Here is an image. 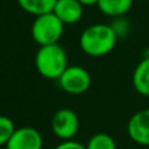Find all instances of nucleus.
<instances>
[{"label": "nucleus", "instance_id": "1", "mask_svg": "<svg viewBox=\"0 0 149 149\" xmlns=\"http://www.w3.org/2000/svg\"><path fill=\"white\" fill-rule=\"evenodd\" d=\"M118 41L114 29L109 24H93L80 36V49L92 58H101L110 54Z\"/></svg>", "mask_w": 149, "mask_h": 149}, {"label": "nucleus", "instance_id": "2", "mask_svg": "<svg viewBox=\"0 0 149 149\" xmlns=\"http://www.w3.org/2000/svg\"><path fill=\"white\" fill-rule=\"evenodd\" d=\"M34 64L42 77L47 80H59L68 67V56L59 43L39 46L34 58Z\"/></svg>", "mask_w": 149, "mask_h": 149}, {"label": "nucleus", "instance_id": "3", "mask_svg": "<svg viewBox=\"0 0 149 149\" xmlns=\"http://www.w3.org/2000/svg\"><path fill=\"white\" fill-rule=\"evenodd\" d=\"M64 26L54 12L37 16L31 24V38L38 46L59 43L63 37Z\"/></svg>", "mask_w": 149, "mask_h": 149}, {"label": "nucleus", "instance_id": "4", "mask_svg": "<svg viewBox=\"0 0 149 149\" xmlns=\"http://www.w3.org/2000/svg\"><path fill=\"white\" fill-rule=\"evenodd\" d=\"M58 84L68 94L80 95L90 88L92 76L80 65H68L67 70L59 77Z\"/></svg>", "mask_w": 149, "mask_h": 149}, {"label": "nucleus", "instance_id": "5", "mask_svg": "<svg viewBox=\"0 0 149 149\" xmlns=\"http://www.w3.org/2000/svg\"><path fill=\"white\" fill-rule=\"evenodd\" d=\"M80 128L79 115L71 109H60L51 118L52 134L63 140H72Z\"/></svg>", "mask_w": 149, "mask_h": 149}, {"label": "nucleus", "instance_id": "6", "mask_svg": "<svg viewBox=\"0 0 149 149\" xmlns=\"http://www.w3.org/2000/svg\"><path fill=\"white\" fill-rule=\"evenodd\" d=\"M43 137L34 127H18L5 145V149H42Z\"/></svg>", "mask_w": 149, "mask_h": 149}, {"label": "nucleus", "instance_id": "7", "mask_svg": "<svg viewBox=\"0 0 149 149\" xmlns=\"http://www.w3.org/2000/svg\"><path fill=\"white\" fill-rule=\"evenodd\" d=\"M127 134L134 143L149 147V109L139 110L130 118Z\"/></svg>", "mask_w": 149, "mask_h": 149}, {"label": "nucleus", "instance_id": "8", "mask_svg": "<svg viewBox=\"0 0 149 149\" xmlns=\"http://www.w3.org/2000/svg\"><path fill=\"white\" fill-rule=\"evenodd\" d=\"M52 12L64 25H73L81 20L84 5L80 4L77 0H58Z\"/></svg>", "mask_w": 149, "mask_h": 149}, {"label": "nucleus", "instance_id": "9", "mask_svg": "<svg viewBox=\"0 0 149 149\" xmlns=\"http://www.w3.org/2000/svg\"><path fill=\"white\" fill-rule=\"evenodd\" d=\"M134 89L143 97H149V55L136 64L132 73Z\"/></svg>", "mask_w": 149, "mask_h": 149}, {"label": "nucleus", "instance_id": "10", "mask_svg": "<svg viewBox=\"0 0 149 149\" xmlns=\"http://www.w3.org/2000/svg\"><path fill=\"white\" fill-rule=\"evenodd\" d=\"M134 0H100L97 4L102 15L113 18L124 17L131 10Z\"/></svg>", "mask_w": 149, "mask_h": 149}, {"label": "nucleus", "instance_id": "11", "mask_svg": "<svg viewBox=\"0 0 149 149\" xmlns=\"http://www.w3.org/2000/svg\"><path fill=\"white\" fill-rule=\"evenodd\" d=\"M58 0H17V4L24 12L34 16H41L54 10Z\"/></svg>", "mask_w": 149, "mask_h": 149}, {"label": "nucleus", "instance_id": "12", "mask_svg": "<svg viewBox=\"0 0 149 149\" xmlns=\"http://www.w3.org/2000/svg\"><path fill=\"white\" fill-rule=\"evenodd\" d=\"M86 149H116V143L111 135L98 132L88 140Z\"/></svg>", "mask_w": 149, "mask_h": 149}, {"label": "nucleus", "instance_id": "13", "mask_svg": "<svg viewBox=\"0 0 149 149\" xmlns=\"http://www.w3.org/2000/svg\"><path fill=\"white\" fill-rule=\"evenodd\" d=\"M16 131V126L9 116L0 115V147H5L12 135Z\"/></svg>", "mask_w": 149, "mask_h": 149}, {"label": "nucleus", "instance_id": "14", "mask_svg": "<svg viewBox=\"0 0 149 149\" xmlns=\"http://www.w3.org/2000/svg\"><path fill=\"white\" fill-rule=\"evenodd\" d=\"M110 25H111V28L114 29V31H115V34H116L118 38H120V37H126L130 31V22L124 17L114 18V22L110 24Z\"/></svg>", "mask_w": 149, "mask_h": 149}, {"label": "nucleus", "instance_id": "15", "mask_svg": "<svg viewBox=\"0 0 149 149\" xmlns=\"http://www.w3.org/2000/svg\"><path fill=\"white\" fill-rule=\"evenodd\" d=\"M54 149H86V145L72 139V140H63Z\"/></svg>", "mask_w": 149, "mask_h": 149}, {"label": "nucleus", "instance_id": "16", "mask_svg": "<svg viewBox=\"0 0 149 149\" xmlns=\"http://www.w3.org/2000/svg\"><path fill=\"white\" fill-rule=\"evenodd\" d=\"M80 4H82L84 7H90V5H97L100 0H77Z\"/></svg>", "mask_w": 149, "mask_h": 149}]
</instances>
